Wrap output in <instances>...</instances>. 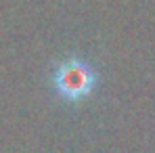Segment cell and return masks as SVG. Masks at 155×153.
Listing matches in <instances>:
<instances>
[{"mask_svg":"<svg viewBox=\"0 0 155 153\" xmlns=\"http://www.w3.org/2000/svg\"><path fill=\"white\" fill-rule=\"evenodd\" d=\"M94 84H97V76L92 67L78 57L65 59L54 69V88L65 101L76 103L86 99L92 92Z\"/></svg>","mask_w":155,"mask_h":153,"instance_id":"obj_1","label":"cell"}]
</instances>
